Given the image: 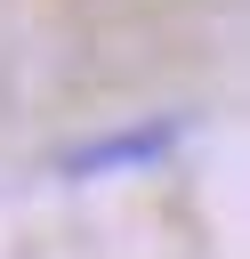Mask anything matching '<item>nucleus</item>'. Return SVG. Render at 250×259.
Returning a JSON list of instances; mask_svg holds the SVG:
<instances>
[{
	"label": "nucleus",
	"mask_w": 250,
	"mask_h": 259,
	"mask_svg": "<svg viewBox=\"0 0 250 259\" xmlns=\"http://www.w3.org/2000/svg\"><path fill=\"white\" fill-rule=\"evenodd\" d=\"M177 146V121H137V130H113V138H97V146H73L65 154V170L73 178H105V170H145V162H161Z\"/></svg>",
	"instance_id": "f257e3e1"
}]
</instances>
